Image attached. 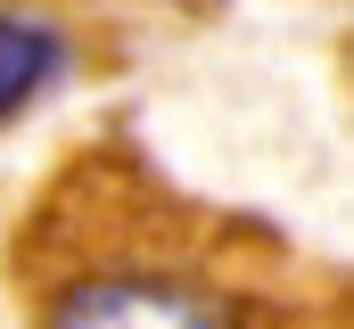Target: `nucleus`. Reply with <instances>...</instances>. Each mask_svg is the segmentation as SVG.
<instances>
[{
  "instance_id": "nucleus-1",
  "label": "nucleus",
  "mask_w": 354,
  "mask_h": 329,
  "mask_svg": "<svg viewBox=\"0 0 354 329\" xmlns=\"http://www.w3.org/2000/svg\"><path fill=\"white\" fill-rule=\"evenodd\" d=\"M50 272L33 280V329H297L248 272V247L140 206H99L83 223H41Z\"/></svg>"
},
{
  "instance_id": "nucleus-2",
  "label": "nucleus",
  "mask_w": 354,
  "mask_h": 329,
  "mask_svg": "<svg viewBox=\"0 0 354 329\" xmlns=\"http://www.w3.org/2000/svg\"><path fill=\"white\" fill-rule=\"evenodd\" d=\"M58 58H66V41L41 17H0V124L58 75Z\"/></svg>"
}]
</instances>
